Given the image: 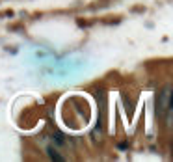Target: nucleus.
I'll return each mask as SVG.
<instances>
[{"mask_svg": "<svg viewBox=\"0 0 173 162\" xmlns=\"http://www.w3.org/2000/svg\"><path fill=\"white\" fill-rule=\"evenodd\" d=\"M169 97H171V88H168L160 93V99H158V114H164L169 112Z\"/></svg>", "mask_w": 173, "mask_h": 162, "instance_id": "f257e3e1", "label": "nucleus"}]
</instances>
